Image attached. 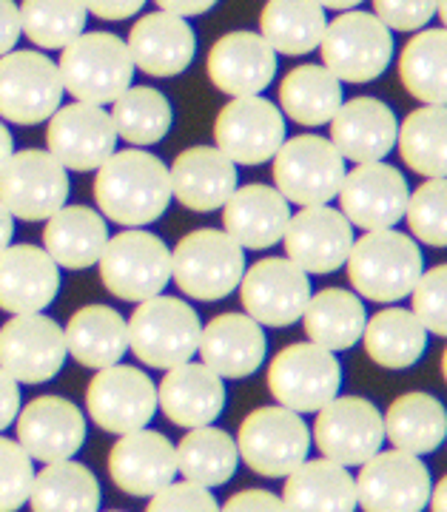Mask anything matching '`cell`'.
<instances>
[{
  "label": "cell",
  "mask_w": 447,
  "mask_h": 512,
  "mask_svg": "<svg viewBox=\"0 0 447 512\" xmlns=\"http://www.w3.org/2000/svg\"><path fill=\"white\" fill-rule=\"evenodd\" d=\"M94 200L97 208L117 225H151L166 214L171 202L168 168L160 163V157L140 148L114 151L97 168Z\"/></svg>",
  "instance_id": "cell-1"
},
{
  "label": "cell",
  "mask_w": 447,
  "mask_h": 512,
  "mask_svg": "<svg viewBox=\"0 0 447 512\" xmlns=\"http://www.w3.org/2000/svg\"><path fill=\"white\" fill-rule=\"evenodd\" d=\"M348 276L362 299L379 305H393L405 299L425 271V259L419 245L391 228L368 231L362 239H354L348 254Z\"/></svg>",
  "instance_id": "cell-2"
},
{
  "label": "cell",
  "mask_w": 447,
  "mask_h": 512,
  "mask_svg": "<svg viewBox=\"0 0 447 512\" xmlns=\"http://www.w3.org/2000/svg\"><path fill=\"white\" fill-rule=\"evenodd\" d=\"M60 83L77 103L109 106L131 86L134 63L129 46L112 32H83L60 49Z\"/></svg>",
  "instance_id": "cell-3"
},
{
  "label": "cell",
  "mask_w": 447,
  "mask_h": 512,
  "mask_svg": "<svg viewBox=\"0 0 447 512\" xmlns=\"http://www.w3.org/2000/svg\"><path fill=\"white\" fill-rule=\"evenodd\" d=\"M126 330L129 350L143 365L171 370L197 353L203 322L183 299L151 296L146 302H137Z\"/></svg>",
  "instance_id": "cell-4"
},
{
  "label": "cell",
  "mask_w": 447,
  "mask_h": 512,
  "mask_svg": "<svg viewBox=\"0 0 447 512\" xmlns=\"http://www.w3.org/2000/svg\"><path fill=\"white\" fill-rule=\"evenodd\" d=\"M245 274L243 248L217 228H197L171 251V279L188 299L220 302Z\"/></svg>",
  "instance_id": "cell-5"
},
{
  "label": "cell",
  "mask_w": 447,
  "mask_h": 512,
  "mask_svg": "<svg viewBox=\"0 0 447 512\" xmlns=\"http://www.w3.org/2000/svg\"><path fill=\"white\" fill-rule=\"evenodd\" d=\"M319 52L339 83H371L391 66L393 35L371 12L348 9L325 26Z\"/></svg>",
  "instance_id": "cell-6"
},
{
  "label": "cell",
  "mask_w": 447,
  "mask_h": 512,
  "mask_svg": "<svg viewBox=\"0 0 447 512\" xmlns=\"http://www.w3.org/2000/svg\"><path fill=\"white\" fill-rule=\"evenodd\" d=\"M311 433L305 419L282 407H260L248 413L237 433V453L245 464L265 478H285L308 458Z\"/></svg>",
  "instance_id": "cell-7"
},
{
  "label": "cell",
  "mask_w": 447,
  "mask_h": 512,
  "mask_svg": "<svg viewBox=\"0 0 447 512\" xmlns=\"http://www.w3.org/2000/svg\"><path fill=\"white\" fill-rule=\"evenodd\" d=\"M345 180V157L317 134L291 137L274 154V185L294 205H328Z\"/></svg>",
  "instance_id": "cell-8"
},
{
  "label": "cell",
  "mask_w": 447,
  "mask_h": 512,
  "mask_svg": "<svg viewBox=\"0 0 447 512\" xmlns=\"http://www.w3.org/2000/svg\"><path fill=\"white\" fill-rule=\"evenodd\" d=\"M97 262L106 291L123 302H146L171 282V251L149 231L117 234L106 242Z\"/></svg>",
  "instance_id": "cell-9"
},
{
  "label": "cell",
  "mask_w": 447,
  "mask_h": 512,
  "mask_svg": "<svg viewBox=\"0 0 447 512\" xmlns=\"http://www.w3.org/2000/svg\"><path fill=\"white\" fill-rule=\"evenodd\" d=\"M271 396L294 413H317L342 390V367L331 350L314 342L288 345L268 367Z\"/></svg>",
  "instance_id": "cell-10"
},
{
  "label": "cell",
  "mask_w": 447,
  "mask_h": 512,
  "mask_svg": "<svg viewBox=\"0 0 447 512\" xmlns=\"http://www.w3.org/2000/svg\"><path fill=\"white\" fill-rule=\"evenodd\" d=\"M69 200V174L49 151H15L0 168V202L12 217L49 220Z\"/></svg>",
  "instance_id": "cell-11"
},
{
  "label": "cell",
  "mask_w": 447,
  "mask_h": 512,
  "mask_svg": "<svg viewBox=\"0 0 447 512\" xmlns=\"http://www.w3.org/2000/svg\"><path fill=\"white\" fill-rule=\"evenodd\" d=\"M356 484V507L365 512H422L428 507L430 470L425 461L405 450L373 453L359 464Z\"/></svg>",
  "instance_id": "cell-12"
},
{
  "label": "cell",
  "mask_w": 447,
  "mask_h": 512,
  "mask_svg": "<svg viewBox=\"0 0 447 512\" xmlns=\"http://www.w3.org/2000/svg\"><path fill=\"white\" fill-rule=\"evenodd\" d=\"M63 100L57 63L40 52H9L0 57V117L18 126L49 120Z\"/></svg>",
  "instance_id": "cell-13"
},
{
  "label": "cell",
  "mask_w": 447,
  "mask_h": 512,
  "mask_svg": "<svg viewBox=\"0 0 447 512\" xmlns=\"http://www.w3.org/2000/svg\"><path fill=\"white\" fill-rule=\"evenodd\" d=\"M314 441L328 461H336L342 467H359L382 450V413L362 396H336L317 410Z\"/></svg>",
  "instance_id": "cell-14"
},
{
  "label": "cell",
  "mask_w": 447,
  "mask_h": 512,
  "mask_svg": "<svg viewBox=\"0 0 447 512\" xmlns=\"http://www.w3.org/2000/svg\"><path fill=\"white\" fill-rule=\"evenodd\" d=\"M214 140L231 163L262 165L285 143V117L265 97H234L217 114Z\"/></svg>",
  "instance_id": "cell-15"
},
{
  "label": "cell",
  "mask_w": 447,
  "mask_h": 512,
  "mask_svg": "<svg viewBox=\"0 0 447 512\" xmlns=\"http://www.w3.org/2000/svg\"><path fill=\"white\" fill-rule=\"evenodd\" d=\"M86 407L97 427L114 436H126L154 419L157 387L149 379V373H143L140 367H103L89 382Z\"/></svg>",
  "instance_id": "cell-16"
},
{
  "label": "cell",
  "mask_w": 447,
  "mask_h": 512,
  "mask_svg": "<svg viewBox=\"0 0 447 512\" xmlns=\"http://www.w3.org/2000/svg\"><path fill=\"white\" fill-rule=\"evenodd\" d=\"M240 302L245 313L268 328H288L297 319L311 299V279L297 268L291 259H260L251 268H245L240 279Z\"/></svg>",
  "instance_id": "cell-17"
},
{
  "label": "cell",
  "mask_w": 447,
  "mask_h": 512,
  "mask_svg": "<svg viewBox=\"0 0 447 512\" xmlns=\"http://www.w3.org/2000/svg\"><path fill=\"white\" fill-rule=\"evenodd\" d=\"M66 336L43 313H20L0 328V367L18 384H43L66 365Z\"/></svg>",
  "instance_id": "cell-18"
},
{
  "label": "cell",
  "mask_w": 447,
  "mask_h": 512,
  "mask_svg": "<svg viewBox=\"0 0 447 512\" xmlns=\"http://www.w3.org/2000/svg\"><path fill=\"white\" fill-rule=\"evenodd\" d=\"M339 208L345 220L362 231H382L405 220L410 200L408 180L399 168L388 163H359L354 171H345L339 185Z\"/></svg>",
  "instance_id": "cell-19"
},
{
  "label": "cell",
  "mask_w": 447,
  "mask_h": 512,
  "mask_svg": "<svg viewBox=\"0 0 447 512\" xmlns=\"http://www.w3.org/2000/svg\"><path fill=\"white\" fill-rule=\"evenodd\" d=\"M46 146L57 163L69 171H94L106 163L117 146L112 114L103 106L72 103L49 117Z\"/></svg>",
  "instance_id": "cell-20"
},
{
  "label": "cell",
  "mask_w": 447,
  "mask_h": 512,
  "mask_svg": "<svg viewBox=\"0 0 447 512\" xmlns=\"http://www.w3.org/2000/svg\"><path fill=\"white\" fill-rule=\"evenodd\" d=\"M282 239L288 259L305 274H334L351 254L354 225L336 208L308 205L288 220Z\"/></svg>",
  "instance_id": "cell-21"
},
{
  "label": "cell",
  "mask_w": 447,
  "mask_h": 512,
  "mask_svg": "<svg viewBox=\"0 0 447 512\" xmlns=\"http://www.w3.org/2000/svg\"><path fill=\"white\" fill-rule=\"evenodd\" d=\"M18 444L43 464L66 461L86 441V416L60 396H40L18 413Z\"/></svg>",
  "instance_id": "cell-22"
},
{
  "label": "cell",
  "mask_w": 447,
  "mask_h": 512,
  "mask_svg": "<svg viewBox=\"0 0 447 512\" xmlns=\"http://www.w3.org/2000/svg\"><path fill=\"white\" fill-rule=\"evenodd\" d=\"M112 481L129 495H154L177 476V450L160 430H134L120 436L109 453Z\"/></svg>",
  "instance_id": "cell-23"
},
{
  "label": "cell",
  "mask_w": 447,
  "mask_h": 512,
  "mask_svg": "<svg viewBox=\"0 0 447 512\" xmlns=\"http://www.w3.org/2000/svg\"><path fill=\"white\" fill-rule=\"evenodd\" d=\"M277 74V52L254 32H228L208 52V77L231 97L265 92Z\"/></svg>",
  "instance_id": "cell-24"
},
{
  "label": "cell",
  "mask_w": 447,
  "mask_h": 512,
  "mask_svg": "<svg viewBox=\"0 0 447 512\" xmlns=\"http://www.w3.org/2000/svg\"><path fill=\"white\" fill-rule=\"evenodd\" d=\"M60 291L55 259L38 245H6L0 251V311L43 313Z\"/></svg>",
  "instance_id": "cell-25"
},
{
  "label": "cell",
  "mask_w": 447,
  "mask_h": 512,
  "mask_svg": "<svg viewBox=\"0 0 447 512\" xmlns=\"http://www.w3.org/2000/svg\"><path fill=\"white\" fill-rule=\"evenodd\" d=\"M126 46L134 69L151 77H174L191 66L197 52V37L186 18L160 9L131 26Z\"/></svg>",
  "instance_id": "cell-26"
},
{
  "label": "cell",
  "mask_w": 447,
  "mask_h": 512,
  "mask_svg": "<svg viewBox=\"0 0 447 512\" xmlns=\"http://www.w3.org/2000/svg\"><path fill=\"white\" fill-rule=\"evenodd\" d=\"M168 183L171 197H177L183 208L208 214L223 208L237 191V163H231L220 148H186L168 168Z\"/></svg>",
  "instance_id": "cell-27"
},
{
  "label": "cell",
  "mask_w": 447,
  "mask_h": 512,
  "mask_svg": "<svg viewBox=\"0 0 447 512\" xmlns=\"http://www.w3.org/2000/svg\"><path fill=\"white\" fill-rule=\"evenodd\" d=\"M265 333L248 313H220L200 330L197 353L220 379H245L265 362Z\"/></svg>",
  "instance_id": "cell-28"
},
{
  "label": "cell",
  "mask_w": 447,
  "mask_h": 512,
  "mask_svg": "<svg viewBox=\"0 0 447 512\" xmlns=\"http://www.w3.org/2000/svg\"><path fill=\"white\" fill-rule=\"evenodd\" d=\"M225 234L240 248L265 251L274 248L291 220V202L274 185L251 183L237 188L223 205Z\"/></svg>",
  "instance_id": "cell-29"
},
{
  "label": "cell",
  "mask_w": 447,
  "mask_h": 512,
  "mask_svg": "<svg viewBox=\"0 0 447 512\" xmlns=\"http://www.w3.org/2000/svg\"><path fill=\"white\" fill-rule=\"evenodd\" d=\"M396 117L376 97H354L331 117V143L345 160L379 163L396 146Z\"/></svg>",
  "instance_id": "cell-30"
},
{
  "label": "cell",
  "mask_w": 447,
  "mask_h": 512,
  "mask_svg": "<svg viewBox=\"0 0 447 512\" xmlns=\"http://www.w3.org/2000/svg\"><path fill=\"white\" fill-rule=\"evenodd\" d=\"M157 407L177 427H205L220 419L225 410L223 379L203 362H183L171 367L157 390Z\"/></svg>",
  "instance_id": "cell-31"
},
{
  "label": "cell",
  "mask_w": 447,
  "mask_h": 512,
  "mask_svg": "<svg viewBox=\"0 0 447 512\" xmlns=\"http://www.w3.org/2000/svg\"><path fill=\"white\" fill-rule=\"evenodd\" d=\"M282 504L285 512H354L356 484L348 467L317 458L302 461L291 476H285Z\"/></svg>",
  "instance_id": "cell-32"
},
{
  "label": "cell",
  "mask_w": 447,
  "mask_h": 512,
  "mask_svg": "<svg viewBox=\"0 0 447 512\" xmlns=\"http://www.w3.org/2000/svg\"><path fill=\"white\" fill-rule=\"evenodd\" d=\"M109 242L106 220L86 205H63L49 217L43 231V251L55 259L57 268L83 271L92 268Z\"/></svg>",
  "instance_id": "cell-33"
},
{
  "label": "cell",
  "mask_w": 447,
  "mask_h": 512,
  "mask_svg": "<svg viewBox=\"0 0 447 512\" xmlns=\"http://www.w3.org/2000/svg\"><path fill=\"white\" fill-rule=\"evenodd\" d=\"M66 350L83 367L117 365L129 350V330L126 319L109 305H86L69 319V328L63 330Z\"/></svg>",
  "instance_id": "cell-34"
},
{
  "label": "cell",
  "mask_w": 447,
  "mask_h": 512,
  "mask_svg": "<svg viewBox=\"0 0 447 512\" xmlns=\"http://www.w3.org/2000/svg\"><path fill=\"white\" fill-rule=\"evenodd\" d=\"M302 322L314 345L336 353V350H351L362 339L368 313H365V302L356 293L325 288L311 293L302 311Z\"/></svg>",
  "instance_id": "cell-35"
},
{
  "label": "cell",
  "mask_w": 447,
  "mask_h": 512,
  "mask_svg": "<svg viewBox=\"0 0 447 512\" xmlns=\"http://www.w3.org/2000/svg\"><path fill=\"white\" fill-rule=\"evenodd\" d=\"M385 439L393 450L428 456L442 447L447 436V416L442 402L430 393H405L382 416Z\"/></svg>",
  "instance_id": "cell-36"
},
{
  "label": "cell",
  "mask_w": 447,
  "mask_h": 512,
  "mask_svg": "<svg viewBox=\"0 0 447 512\" xmlns=\"http://www.w3.org/2000/svg\"><path fill=\"white\" fill-rule=\"evenodd\" d=\"M260 26L265 43L277 55L299 57L319 49L328 18L317 0H268Z\"/></svg>",
  "instance_id": "cell-37"
},
{
  "label": "cell",
  "mask_w": 447,
  "mask_h": 512,
  "mask_svg": "<svg viewBox=\"0 0 447 512\" xmlns=\"http://www.w3.org/2000/svg\"><path fill=\"white\" fill-rule=\"evenodd\" d=\"M362 339L371 362L388 370H405L416 365L428 348V330L405 308L373 313L365 322Z\"/></svg>",
  "instance_id": "cell-38"
},
{
  "label": "cell",
  "mask_w": 447,
  "mask_h": 512,
  "mask_svg": "<svg viewBox=\"0 0 447 512\" xmlns=\"http://www.w3.org/2000/svg\"><path fill=\"white\" fill-rule=\"evenodd\" d=\"M280 106L299 126H325L342 106V83L325 66L305 63L285 74L280 83Z\"/></svg>",
  "instance_id": "cell-39"
},
{
  "label": "cell",
  "mask_w": 447,
  "mask_h": 512,
  "mask_svg": "<svg viewBox=\"0 0 447 512\" xmlns=\"http://www.w3.org/2000/svg\"><path fill=\"white\" fill-rule=\"evenodd\" d=\"M32 512H97L100 484L89 467L72 458L43 464L29 490Z\"/></svg>",
  "instance_id": "cell-40"
},
{
  "label": "cell",
  "mask_w": 447,
  "mask_h": 512,
  "mask_svg": "<svg viewBox=\"0 0 447 512\" xmlns=\"http://www.w3.org/2000/svg\"><path fill=\"white\" fill-rule=\"evenodd\" d=\"M399 80L410 97L425 106H445L447 100V32L425 29L408 40L399 55Z\"/></svg>",
  "instance_id": "cell-41"
},
{
  "label": "cell",
  "mask_w": 447,
  "mask_h": 512,
  "mask_svg": "<svg viewBox=\"0 0 447 512\" xmlns=\"http://www.w3.org/2000/svg\"><path fill=\"white\" fill-rule=\"evenodd\" d=\"M174 450H177V473H183V478L191 484H200L208 490L225 484L237 473L240 464L237 441L211 424L194 427Z\"/></svg>",
  "instance_id": "cell-42"
},
{
  "label": "cell",
  "mask_w": 447,
  "mask_h": 512,
  "mask_svg": "<svg viewBox=\"0 0 447 512\" xmlns=\"http://www.w3.org/2000/svg\"><path fill=\"white\" fill-rule=\"evenodd\" d=\"M396 143L410 171L422 177L447 174V111L445 106H422L410 111L405 123L396 128Z\"/></svg>",
  "instance_id": "cell-43"
},
{
  "label": "cell",
  "mask_w": 447,
  "mask_h": 512,
  "mask_svg": "<svg viewBox=\"0 0 447 512\" xmlns=\"http://www.w3.org/2000/svg\"><path fill=\"white\" fill-rule=\"evenodd\" d=\"M112 106L117 137L134 148L160 143L171 128V106H168L166 94H160L151 86H129Z\"/></svg>",
  "instance_id": "cell-44"
},
{
  "label": "cell",
  "mask_w": 447,
  "mask_h": 512,
  "mask_svg": "<svg viewBox=\"0 0 447 512\" xmlns=\"http://www.w3.org/2000/svg\"><path fill=\"white\" fill-rule=\"evenodd\" d=\"M20 32L40 49H66L86 32L83 0H23L18 6Z\"/></svg>",
  "instance_id": "cell-45"
},
{
  "label": "cell",
  "mask_w": 447,
  "mask_h": 512,
  "mask_svg": "<svg viewBox=\"0 0 447 512\" xmlns=\"http://www.w3.org/2000/svg\"><path fill=\"white\" fill-rule=\"evenodd\" d=\"M413 237L433 248L447 245V183L445 177H433L410 194L405 208Z\"/></svg>",
  "instance_id": "cell-46"
},
{
  "label": "cell",
  "mask_w": 447,
  "mask_h": 512,
  "mask_svg": "<svg viewBox=\"0 0 447 512\" xmlns=\"http://www.w3.org/2000/svg\"><path fill=\"white\" fill-rule=\"evenodd\" d=\"M32 458L18 441L0 436V512H18L32 490Z\"/></svg>",
  "instance_id": "cell-47"
},
{
  "label": "cell",
  "mask_w": 447,
  "mask_h": 512,
  "mask_svg": "<svg viewBox=\"0 0 447 512\" xmlns=\"http://www.w3.org/2000/svg\"><path fill=\"white\" fill-rule=\"evenodd\" d=\"M413 316L422 322V328L433 336H447V268L436 265L422 271L419 282L413 285Z\"/></svg>",
  "instance_id": "cell-48"
},
{
  "label": "cell",
  "mask_w": 447,
  "mask_h": 512,
  "mask_svg": "<svg viewBox=\"0 0 447 512\" xmlns=\"http://www.w3.org/2000/svg\"><path fill=\"white\" fill-rule=\"evenodd\" d=\"M146 512H220V504L208 487L191 481H180V484L171 481L160 493L151 495Z\"/></svg>",
  "instance_id": "cell-49"
},
{
  "label": "cell",
  "mask_w": 447,
  "mask_h": 512,
  "mask_svg": "<svg viewBox=\"0 0 447 512\" xmlns=\"http://www.w3.org/2000/svg\"><path fill=\"white\" fill-rule=\"evenodd\" d=\"M373 9L393 32H422L436 15V0H373Z\"/></svg>",
  "instance_id": "cell-50"
},
{
  "label": "cell",
  "mask_w": 447,
  "mask_h": 512,
  "mask_svg": "<svg viewBox=\"0 0 447 512\" xmlns=\"http://www.w3.org/2000/svg\"><path fill=\"white\" fill-rule=\"evenodd\" d=\"M220 512H285V504L268 490H243V493L231 495Z\"/></svg>",
  "instance_id": "cell-51"
},
{
  "label": "cell",
  "mask_w": 447,
  "mask_h": 512,
  "mask_svg": "<svg viewBox=\"0 0 447 512\" xmlns=\"http://www.w3.org/2000/svg\"><path fill=\"white\" fill-rule=\"evenodd\" d=\"M83 6L103 20H126L134 18L146 6V0H83Z\"/></svg>",
  "instance_id": "cell-52"
},
{
  "label": "cell",
  "mask_w": 447,
  "mask_h": 512,
  "mask_svg": "<svg viewBox=\"0 0 447 512\" xmlns=\"http://www.w3.org/2000/svg\"><path fill=\"white\" fill-rule=\"evenodd\" d=\"M20 12L15 0H0V57L9 55L20 40Z\"/></svg>",
  "instance_id": "cell-53"
},
{
  "label": "cell",
  "mask_w": 447,
  "mask_h": 512,
  "mask_svg": "<svg viewBox=\"0 0 447 512\" xmlns=\"http://www.w3.org/2000/svg\"><path fill=\"white\" fill-rule=\"evenodd\" d=\"M20 413V387L18 382L0 367V433L18 419Z\"/></svg>",
  "instance_id": "cell-54"
},
{
  "label": "cell",
  "mask_w": 447,
  "mask_h": 512,
  "mask_svg": "<svg viewBox=\"0 0 447 512\" xmlns=\"http://www.w3.org/2000/svg\"><path fill=\"white\" fill-rule=\"evenodd\" d=\"M163 12L180 15V18H194V15H205L208 9H214L217 0H157Z\"/></svg>",
  "instance_id": "cell-55"
},
{
  "label": "cell",
  "mask_w": 447,
  "mask_h": 512,
  "mask_svg": "<svg viewBox=\"0 0 447 512\" xmlns=\"http://www.w3.org/2000/svg\"><path fill=\"white\" fill-rule=\"evenodd\" d=\"M12 234H15V217L6 211V205L0 202V251L12 242Z\"/></svg>",
  "instance_id": "cell-56"
},
{
  "label": "cell",
  "mask_w": 447,
  "mask_h": 512,
  "mask_svg": "<svg viewBox=\"0 0 447 512\" xmlns=\"http://www.w3.org/2000/svg\"><path fill=\"white\" fill-rule=\"evenodd\" d=\"M428 504L433 512H447V478H439L436 490H430Z\"/></svg>",
  "instance_id": "cell-57"
},
{
  "label": "cell",
  "mask_w": 447,
  "mask_h": 512,
  "mask_svg": "<svg viewBox=\"0 0 447 512\" xmlns=\"http://www.w3.org/2000/svg\"><path fill=\"white\" fill-rule=\"evenodd\" d=\"M15 154V140H12V134H9V128L0 123V168L6 165V160Z\"/></svg>",
  "instance_id": "cell-58"
},
{
  "label": "cell",
  "mask_w": 447,
  "mask_h": 512,
  "mask_svg": "<svg viewBox=\"0 0 447 512\" xmlns=\"http://www.w3.org/2000/svg\"><path fill=\"white\" fill-rule=\"evenodd\" d=\"M322 9H336V12H348V9H356L359 3L365 0H317Z\"/></svg>",
  "instance_id": "cell-59"
},
{
  "label": "cell",
  "mask_w": 447,
  "mask_h": 512,
  "mask_svg": "<svg viewBox=\"0 0 447 512\" xmlns=\"http://www.w3.org/2000/svg\"><path fill=\"white\" fill-rule=\"evenodd\" d=\"M436 15L442 23H447V0H436Z\"/></svg>",
  "instance_id": "cell-60"
}]
</instances>
